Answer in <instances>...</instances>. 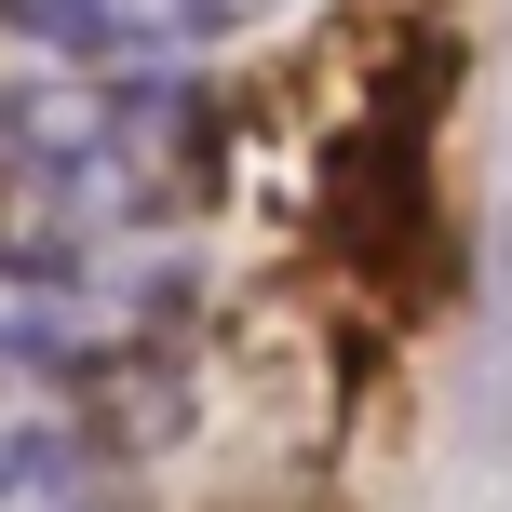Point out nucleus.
I'll return each mask as SVG.
<instances>
[{"instance_id":"obj_1","label":"nucleus","mask_w":512,"mask_h":512,"mask_svg":"<svg viewBox=\"0 0 512 512\" xmlns=\"http://www.w3.org/2000/svg\"><path fill=\"white\" fill-rule=\"evenodd\" d=\"M0 189L41 243H162L203 189V108L176 68H54L0 95Z\"/></svg>"},{"instance_id":"obj_2","label":"nucleus","mask_w":512,"mask_h":512,"mask_svg":"<svg viewBox=\"0 0 512 512\" xmlns=\"http://www.w3.org/2000/svg\"><path fill=\"white\" fill-rule=\"evenodd\" d=\"M176 324V283L149 243H0V432H68L81 391H108Z\"/></svg>"},{"instance_id":"obj_3","label":"nucleus","mask_w":512,"mask_h":512,"mask_svg":"<svg viewBox=\"0 0 512 512\" xmlns=\"http://www.w3.org/2000/svg\"><path fill=\"white\" fill-rule=\"evenodd\" d=\"M270 0H0L14 41H41L54 68H176V54H216Z\"/></svg>"},{"instance_id":"obj_4","label":"nucleus","mask_w":512,"mask_h":512,"mask_svg":"<svg viewBox=\"0 0 512 512\" xmlns=\"http://www.w3.org/2000/svg\"><path fill=\"white\" fill-rule=\"evenodd\" d=\"M0 512H108V472L68 432H0Z\"/></svg>"}]
</instances>
